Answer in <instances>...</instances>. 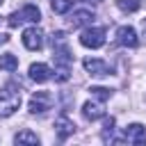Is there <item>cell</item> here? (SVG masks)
Listing matches in <instances>:
<instances>
[{
	"label": "cell",
	"instance_id": "6da1fadb",
	"mask_svg": "<svg viewBox=\"0 0 146 146\" xmlns=\"http://www.w3.org/2000/svg\"><path fill=\"white\" fill-rule=\"evenodd\" d=\"M18 107H21V89L7 84L0 91V116H11Z\"/></svg>",
	"mask_w": 146,
	"mask_h": 146
},
{
	"label": "cell",
	"instance_id": "7a4b0ae2",
	"mask_svg": "<svg viewBox=\"0 0 146 146\" xmlns=\"http://www.w3.org/2000/svg\"><path fill=\"white\" fill-rule=\"evenodd\" d=\"M39 21H41V11H39V7H34V5H25L21 11H14V14H9V18H7L9 27H18V25H23V23H39Z\"/></svg>",
	"mask_w": 146,
	"mask_h": 146
},
{
	"label": "cell",
	"instance_id": "3957f363",
	"mask_svg": "<svg viewBox=\"0 0 146 146\" xmlns=\"http://www.w3.org/2000/svg\"><path fill=\"white\" fill-rule=\"evenodd\" d=\"M80 43L84 48H100L105 43V30L103 27H87L82 34H80Z\"/></svg>",
	"mask_w": 146,
	"mask_h": 146
},
{
	"label": "cell",
	"instance_id": "277c9868",
	"mask_svg": "<svg viewBox=\"0 0 146 146\" xmlns=\"http://www.w3.org/2000/svg\"><path fill=\"white\" fill-rule=\"evenodd\" d=\"M50 105H52V96L48 91H36V94H32L27 107H30L32 114H46L50 110Z\"/></svg>",
	"mask_w": 146,
	"mask_h": 146
},
{
	"label": "cell",
	"instance_id": "5b68a950",
	"mask_svg": "<svg viewBox=\"0 0 146 146\" xmlns=\"http://www.w3.org/2000/svg\"><path fill=\"white\" fill-rule=\"evenodd\" d=\"M23 46L27 50H41V46H43V32L39 27L23 30Z\"/></svg>",
	"mask_w": 146,
	"mask_h": 146
},
{
	"label": "cell",
	"instance_id": "8992f818",
	"mask_svg": "<svg viewBox=\"0 0 146 146\" xmlns=\"http://www.w3.org/2000/svg\"><path fill=\"white\" fill-rule=\"evenodd\" d=\"M82 64H84L87 73H89V75H96V78H105V75H110V73H112V68L107 66V62L96 59V57H87Z\"/></svg>",
	"mask_w": 146,
	"mask_h": 146
},
{
	"label": "cell",
	"instance_id": "52a82bcc",
	"mask_svg": "<svg viewBox=\"0 0 146 146\" xmlns=\"http://www.w3.org/2000/svg\"><path fill=\"white\" fill-rule=\"evenodd\" d=\"M123 135H125V139L128 141H132V144H137V146H146V128L141 125V123H130L125 130H123Z\"/></svg>",
	"mask_w": 146,
	"mask_h": 146
},
{
	"label": "cell",
	"instance_id": "ba28073f",
	"mask_svg": "<svg viewBox=\"0 0 146 146\" xmlns=\"http://www.w3.org/2000/svg\"><path fill=\"white\" fill-rule=\"evenodd\" d=\"M116 41H119L121 46H128V48H135V46L139 43L137 32H135V27H130V25H121V27L116 30Z\"/></svg>",
	"mask_w": 146,
	"mask_h": 146
},
{
	"label": "cell",
	"instance_id": "9c48e42d",
	"mask_svg": "<svg viewBox=\"0 0 146 146\" xmlns=\"http://www.w3.org/2000/svg\"><path fill=\"white\" fill-rule=\"evenodd\" d=\"M73 130H75V125H73V121L68 116H59L55 121V132H57L59 139H66L68 135H73Z\"/></svg>",
	"mask_w": 146,
	"mask_h": 146
},
{
	"label": "cell",
	"instance_id": "30bf717a",
	"mask_svg": "<svg viewBox=\"0 0 146 146\" xmlns=\"http://www.w3.org/2000/svg\"><path fill=\"white\" fill-rule=\"evenodd\" d=\"M50 68L46 66V64H32L30 66V78L34 80V82H46V80H50Z\"/></svg>",
	"mask_w": 146,
	"mask_h": 146
},
{
	"label": "cell",
	"instance_id": "8fae6325",
	"mask_svg": "<svg viewBox=\"0 0 146 146\" xmlns=\"http://www.w3.org/2000/svg\"><path fill=\"white\" fill-rule=\"evenodd\" d=\"M105 112H103V105H98V103H84L82 105V116L87 119V121H96V119H100Z\"/></svg>",
	"mask_w": 146,
	"mask_h": 146
},
{
	"label": "cell",
	"instance_id": "7c38bea8",
	"mask_svg": "<svg viewBox=\"0 0 146 146\" xmlns=\"http://www.w3.org/2000/svg\"><path fill=\"white\" fill-rule=\"evenodd\" d=\"M94 21V14L89 9H80L71 16V27H82V25H89Z\"/></svg>",
	"mask_w": 146,
	"mask_h": 146
},
{
	"label": "cell",
	"instance_id": "4fadbf2b",
	"mask_svg": "<svg viewBox=\"0 0 146 146\" xmlns=\"http://www.w3.org/2000/svg\"><path fill=\"white\" fill-rule=\"evenodd\" d=\"M14 144H39V137L32 132V130H21V132H16V137H14Z\"/></svg>",
	"mask_w": 146,
	"mask_h": 146
},
{
	"label": "cell",
	"instance_id": "5bb4252c",
	"mask_svg": "<svg viewBox=\"0 0 146 146\" xmlns=\"http://www.w3.org/2000/svg\"><path fill=\"white\" fill-rule=\"evenodd\" d=\"M0 68H5V71H16V68H18V57L11 55V52L0 55Z\"/></svg>",
	"mask_w": 146,
	"mask_h": 146
},
{
	"label": "cell",
	"instance_id": "9a60e30c",
	"mask_svg": "<svg viewBox=\"0 0 146 146\" xmlns=\"http://www.w3.org/2000/svg\"><path fill=\"white\" fill-rule=\"evenodd\" d=\"M116 7H119L121 11L132 14V11H137V9H139V0H116Z\"/></svg>",
	"mask_w": 146,
	"mask_h": 146
},
{
	"label": "cell",
	"instance_id": "2e32d148",
	"mask_svg": "<svg viewBox=\"0 0 146 146\" xmlns=\"http://www.w3.org/2000/svg\"><path fill=\"white\" fill-rule=\"evenodd\" d=\"M73 7V0H52V11L55 14H66Z\"/></svg>",
	"mask_w": 146,
	"mask_h": 146
},
{
	"label": "cell",
	"instance_id": "e0dca14e",
	"mask_svg": "<svg viewBox=\"0 0 146 146\" xmlns=\"http://www.w3.org/2000/svg\"><path fill=\"white\" fill-rule=\"evenodd\" d=\"M89 94H91L94 98H98V100H110V96H112V91L105 89V87H91Z\"/></svg>",
	"mask_w": 146,
	"mask_h": 146
},
{
	"label": "cell",
	"instance_id": "ac0fdd59",
	"mask_svg": "<svg viewBox=\"0 0 146 146\" xmlns=\"http://www.w3.org/2000/svg\"><path fill=\"white\" fill-rule=\"evenodd\" d=\"M112 130H114V119L110 116V119H105V125H103V139H105V141L110 139V135H112Z\"/></svg>",
	"mask_w": 146,
	"mask_h": 146
},
{
	"label": "cell",
	"instance_id": "d6986e66",
	"mask_svg": "<svg viewBox=\"0 0 146 146\" xmlns=\"http://www.w3.org/2000/svg\"><path fill=\"white\" fill-rule=\"evenodd\" d=\"M7 41H9V34H0V46L7 43Z\"/></svg>",
	"mask_w": 146,
	"mask_h": 146
},
{
	"label": "cell",
	"instance_id": "ffe728a7",
	"mask_svg": "<svg viewBox=\"0 0 146 146\" xmlns=\"http://www.w3.org/2000/svg\"><path fill=\"white\" fill-rule=\"evenodd\" d=\"M144 36H146V21H144Z\"/></svg>",
	"mask_w": 146,
	"mask_h": 146
},
{
	"label": "cell",
	"instance_id": "44dd1931",
	"mask_svg": "<svg viewBox=\"0 0 146 146\" xmlns=\"http://www.w3.org/2000/svg\"><path fill=\"white\" fill-rule=\"evenodd\" d=\"M0 5H2V0H0Z\"/></svg>",
	"mask_w": 146,
	"mask_h": 146
}]
</instances>
